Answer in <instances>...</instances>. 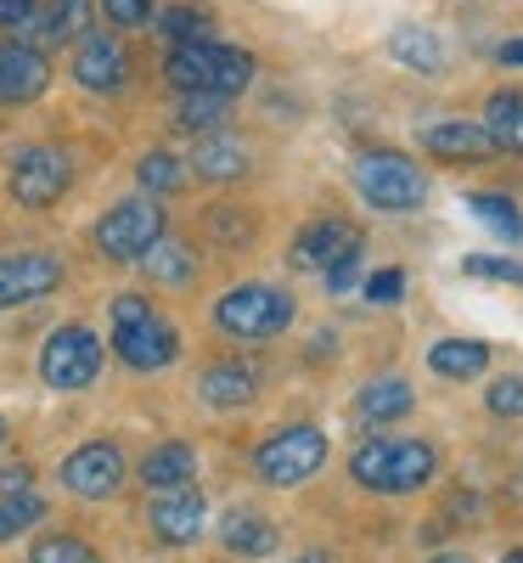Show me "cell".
Segmentation results:
<instances>
[{
    "label": "cell",
    "instance_id": "cell-1",
    "mask_svg": "<svg viewBox=\"0 0 523 563\" xmlns=\"http://www.w3.org/2000/svg\"><path fill=\"white\" fill-rule=\"evenodd\" d=\"M164 79L180 90V97H243L248 79H254V57L236 52V45L220 40H198V45H175Z\"/></svg>",
    "mask_w": 523,
    "mask_h": 563
},
{
    "label": "cell",
    "instance_id": "cell-2",
    "mask_svg": "<svg viewBox=\"0 0 523 563\" xmlns=\"http://www.w3.org/2000/svg\"><path fill=\"white\" fill-rule=\"evenodd\" d=\"M434 445H422V440H366L355 456H349V474L355 485L377 490V496H405V490H422L427 479H434Z\"/></svg>",
    "mask_w": 523,
    "mask_h": 563
},
{
    "label": "cell",
    "instance_id": "cell-3",
    "mask_svg": "<svg viewBox=\"0 0 523 563\" xmlns=\"http://www.w3.org/2000/svg\"><path fill=\"white\" fill-rule=\"evenodd\" d=\"M113 350L135 372H158V366L175 361L180 339H175V327L141 294H124V299H113Z\"/></svg>",
    "mask_w": 523,
    "mask_h": 563
},
{
    "label": "cell",
    "instance_id": "cell-4",
    "mask_svg": "<svg viewBox=\"0 0 523 563\" xmlns=\"http://www.w3.org/2000/svg\"><path fill=\"white\" fill-rule=\"evenodd\" d=\"M355 192L383 214H411L427 203V175L405 153H366L355 164Z\"/></svg>",
    "mask_w": 523,
    "mask_h": 563
},
{
    "label": "cell",
    "instance_id": "cell-5",
    "mask_svg": "<svg viewBox=\"0 0 523 563\" xmlns=\"http://www.w3.org/2000/svg\"><path fill=\"white\" fill-rule=\"evenodd\" d=\"M214 321L231 339H276L281 327H293V294L270 288V282H248L214 305Z\"/></svg>",
    "mask_w": 523,
    "mask_h": 563
},
{
    "label": "cell",
    "instance_id": "cell-6",
    "mask_svg": "<svg viewBox=\"0 0 523 563\" xmlns=\"http://www.w3.org/2000/svg\"><path fill=\"white\" fill-rule=\"evenodd\" d=\"M326 467V434L315 429V422H293V429H281V434H270L259 451H254V474L265 479V485H304V479H315Z\"/></svg>",
    "mask_w": 523,
    "mask_h": 563
},
{
    "label": "cell",
    "instance_id": "cell-7",
    "mask_svg": "<svg viewBox=\"0 0 523 563\" xmlns=\"http://www.w3.org/2000/svg\"><path fill=\"white\" fill-rule=\"evenodd\" d=\"M164 238V203L158 198H124L97 220V249L108 260H147L153 243Z\"/></svg>",
    "mask_w": 523,
    "mask_h": 563
},
{
    "label": "cell",
    "instance_id": "cell-8",
    "mask_svg": "<svg viewBox=\"0 0 523 563\" xmlns=\"http://www.w3.org/2000/svg\"><path fill=\"white\" fill-rule=\"evenodd\" d=\"M68 180H74V164H68L63 147H52V141H34V147H23V153L12 158V175H7L12 198H18L23 209H52V203L68 192Z\"/></svg>",
    "mask_w": 523,
    "mask_h": 563
},
{
    "label": "cell",
    "instance_id": "cell-9",
    "mask_svg": "<svg viewBox=\"0 0 523 563\" xmlns=\"http://www.w3.org/2000/svg\"><path fill=\"white\" fill-rule=\"evenodd\" d=\"M40 372L52 389H90L102 372V339L90 327H57L40 350Z\"/></svg>",
    "mask_w": 523,
    "mask_h": 563
},
{
    "label": "cell",
    "instance_id": "cell-10",
    "mask_svg": "<svg viewBox=\"0 0 523 563\" xmlns=\"http://www.w3.org/2000/svg\"><path fill=\"white\" fill-rule=\"evenodd\" d=\"M52 85V63L29 40H0V108H29Z\"/></svg>",
    "mask_w": 523,
    "mask_h": 563
},
{
    "label": "cell",
    "instance_id": "cell-11",
    "mask_svg": "<svg viewBox=\"0 0 523 563\" xmlns=\"http://www.w3.org/2000/svg\"><path fill=\"white\" fill-rule=\"evenodd\" d=\"M63 485H68L74 496H85V501L113 496V490L124 485V451H119V445H108V440L79 445V451L63 462Z\"/></svg>",
    "mask_w": 523,
    "mask_h": 563
},
{
    "label": "cell",
    "instance_id": "cell-12",
    "mask_svg": "<svg viewBox=\"0 0 523 563\" xmlns=\"http://www.w3.org/2000/svg\"><path fill=\"white\" fill-rule=\"evenodd\" d=\"M63 282V260L57 254H7L0 260V310L12 305H34Z\"/></svg>",
    "mask_w": 523,
    "mask_h": 563
},
{
    "label": "cell",
    "instance_id": "cell-13",
    "mask_svg": "<svg viewBox=\"0 0 523 563\" xmlns=\"http://www.w3.org/2000/svg\"><path fill=\"white\" fill-rule=\"evenodd\" d=\"M422 147L434 153V158H445V164H472V158H490V153H501V147H496V135H490L485 124H472V119H445V124H427V130H422Z\"/></svg>",
    "mask_w": 523,
    "mask_h": 563
},
{
    "label": "cell",
    "instance_id": "cell-14",
    "mask_svg": "<svg viewBox=\"0 0 523 563\" xmlns=\"http://www.w3.org/2000/svg\"><path fill=\"white\" fill-rule=\"evenodd\" d=\"M203 507H209V501H203L198 490H186V485L158 490V501H153V536L169 541V547L198 541V530H203Z\"/></svg>",
    "mask_w": 523,
    "mask_h": 563
},
{
    "label": "cell",
    "instance_id": "cell-15",
    "mask_svg": "<svg viewBox=\"0 0 523 563\" xmlns=\"http://www.w3.org/2000/svg\"><path fill=\"white\" fill-rule=\"evenodd\" d=\"M124 45L113 34H85L79 52H74V79L85 90H119L124 85Z\"/></svg>",
    "mask_w": 523,
    "mask_h": 563
},
{
    "label": "cell",
    "instance_id": "cell-16",
    "mask_svg": "<svg viewBox=\"0 0 523 563\" xmlns=\"http://www.w3.org/2000/svg\"><path fill=\"white\" fill-rule=\"evenodd\" d=\"M349 249H360V231L349 220H315L304 238L293 243V265L299 271H332Z\"/></svg>",
    "mask_w": 523,
    "mask_h": 563
},
{
    "label": "cell",
    "instance_id": "cell-17",
    "mask_svg": "<svg viewBox=\"0 0 523 563\" xmlns=\"http://www.w3.org/2000/svg\"><path fill=\"white\" fill-rule=\"evenodd\" d=\"M405 411H411V384L405 378H377V384H366L355 395L349 422H355V429H389V422L405 417Z\"/></svg>",
    "mask_w": 523,
    "mask_h": 563
},
{
    "label": "cell",
    "instance_id": "cell-18",
    "mask_svg": "<svg viewBox=\"0 0 523 563\" xmlns=\"http://www.w3.org/2000/svg\"><path fill=\"white\" fill-rule=\"evenodd\" d=\"M198 395L220 411H236V406H248L259 395V372L243 366V361H214L203 378H198Z\"/></svg>",
    "mask_w": 523,
    "mask_h": 563
},
{
    "label": "cell",
    "instance_id": "cell-19",
    "mask_svg": "<svg viewBox=\"0 0 523 563\" xmlns=\"http://www.w3.org/2000/svg\"><path fill=\"white\" fill-rule=\"evenodd\" d=\"M192 169L203 180H243L248 175V147L236 135H225V130H209L198 141V153H192Z\"/></svg>",
    "mask_w": 523,
    "mask_h": 563
},
{
    "label": "cell",
    "instance_id": "cell-20",
    "mask_svg": "<svg viewBox=\"0 0 523 563\" xmlns=\"http://www.w3.org/2000/svg\"><path fill=\"white\" fill-rule=\"evenodd\" d=\"M90 0H52L45 12H34L29 18V29H34V40L40 45H68V40H85L90 34Z\"/></svg>",
    "mask_w": 523,
    "mask_h": 563
},
{
    "label": "cell",
    "instance_id": "cell-21",
    "mask_svg": "<svg viewBox=\"0 0 523 563\" xmlns=\"http://www.w3.org/2000/svg\"><path fill=\"white\" fill-rule=\"evenodd\" d=\"M427 366H434L439 378H450V384L479 378V372L490 366V344H479V339H439L434 350H427Z\"/></svg>",
    "mask_w": 523,
    "mask_h": 563
},
{
    "label": "cell",
    "instance_id": "cell-22",
    "mask_svg": "<svg viewBox=\"0 0 523 563\" xmlns=\"http://www.w3.org/2000/svg\"><path fill=\"white\" fill-rule=\"evenodd\" d=\"M220 541H225V552H243V558H265V552H276V530H270V519H259V512H248V507L225 512Z\"/></svg>",
    "mask_w": 523,
    "mask_h": 563
},
{
    "label": "cell",
    "instance_id": "cell-23",
    "mask_svg": "<svg viewBox=\"0 0 523 563\" xmlns=\"http://www.w3.org/2000/svg\"><path fill=\"white\" fill-rule=\"evenodd\" d=\"M389 57H400L405 68H416V74H439L445 68V40L434 34V29H394L389 34Z\"/></svg>",
    "mask_w": 523,
    "mask_h": 563
},
{
    "label": "cell",
    "instance_id": "cell-24",
    "mask_svg": "<svg viewBox=\"0 0 523 563\" xmlns=\"http://www.w3.org/2000/svg\"><path fill=\"white\" fill-rule=\"evenodd\" d=\"M192 467H198L192 445L169 440V445H158L147 462H141V479H147L153 490H175V485H186V479H192Z\"/></svg>",
    "mask_w": 523,
    "mask_h": 563
},
{
    "label": "cell",
    "instance_id": "cell-25",
    "mask_svg": "<svg viewBox=\"0 0 523 563\" xmlns=\"http://www.w3.org/2000/svg\"><path fill=\"white\" fill-rule=\"evenodd\" d=\"M141 265H147V276H153V282H169V288H186V282L198 276V260H192V249H186L180 238H169V231H164V238L153 243V254L141 260Z\"/></svg>",
    "mask_w": 523,
    "mask_h": 563
},
{
    "label": "cell",
    "instance_id": "cell-26",
    "mask_svg": "<svg viewBox=\"0 0 523 563\" xmlns=\"http://www.w3.org/2000/svg\"><path fill=\"white\" fill-rule=\"evenodd\" d=\"M485 130L496 135L501 153H523V97L518 90H496L485 108Z\"/></svg>",
    "mask_w": 523,
    "mask_h": 563
},
{
    "label": "cell",
    "instance_id": "cell-27",
    "mask_svg": "<svg viewBox=\"0 0 523 563\" xmlns=\"http://www.w3.org/2000/svg\"><path fill=\"white\" fill-rule=\"evenodd\" d=\"M467 209L479 214V220L496 231V238H507V243H518V238H523V209H518L507 192H472V198H467Z\"/></svg>",
    "mask_w": 523,
    "mask_h": 563
},
{
    "label": "cell",
    "instance_id": "cell-28",
    "mask_svg": "<svg viewBox=\"0 0 523 563\" xmlns=\"http://www.w3.org/2000/svg\"><path fill=\"white\" fill-rule=\"evenodd\" d=\"M40 512H45V501L34 490H7V496H0V541H12L29 525H40Z\"/></svg>",
    "mask_w": 523,
    "mask_h": 563
},
{
    "label": "cell",
    "instance_id": "cell-29",
    "mask_svg": "<svg viewBox=\"0 0 523 563\" xmlns=\"http://www.w3.org/2000/svg\"><path fill=\"white\" fill-rule=\"evenodd\" d=\"M135 175H141V186L158 198V192H180V180H186V169H180V158L175 153H147L135 164Z\"/></svg>",
    "mask_w": 523,
    "mask_h": 563
},
{
    "label": "cell",
    "instance_id": "cell-30",
    "mask_svg": "<svg viewBox=\"0 0 523 563\" xmlns=\"http://www.w3.org/2000/svg\"><path fill=\"white\" fill-rule=\"evenodd\" d=\"M164 34H169L175 45H198V40L214 34V18H209L203 7H175V12H164Z\"/></svg>",
    "mask_w": 523,
    "mask_h": 563
},
{
    "label": "cell",
    "instance_id": "cell-31",
    "mask_svg": "<svg viewBox=\"0 0 523 563\" xmlns=\"http://www.w3.org/2000/svg\"><path fill=\"white\" fill-rule=\"evenodd\" d=\"M29 563H102V558L90 552L79 536H45V541L29 552Z\"/></svg>",
    "mask_w": 523,
    "mask_h": 563
},
{
    "label": "cell",
    "instance_id": "cell-32",
    "mask_svg": "<svg viewBox=\"0 0 523 563\" xmlns=\"http://www.w3.org/2000/svg\"><path fill=\"white\" fill-rule=\"evenodd\" d=\"M225 113H231V102H225V97H186L180 124H186V130H198V135H209V130H220V124H225Z\"/></svg>",
    "mask_w": 523,
    "mask_h": 563
},
{
    "label": "cell",
    "instance_id": "cell-33",
    "mask_svg": "<svg viewBox=\"0 0 523 563\" xmlns=\"http://www.w3.org/2000/svg\"><path fill=\"white\" fill-rule=\"evenodd\" d=\"M490 411L507 417V422L523 417V378H496V384H490Z\"/></svg>",
    "mask_w": 523,
    "mask_h": 563
},
{
    "label": "cell",
    "instance_id": "cell-34",
    "mask_svg": "<svg viewBox=\"0 0 523 563\" xmlns=\"http://www.w3.org/2000/svg\"><path fill=\"white\" fill-rule=\"evenodd\" d=\"M461 271H467V276H496V282H523V265H512V260H490V254H467Z\"/></svg>",
    "mask_w": 523,
    "mask_h": 563
},
{
    "label": "cell",
    "instance_id": "cell-35",
    "mask_svg": "<svg viewBox=\"0 0 523 563\" xmlns=\"http://www.w3.org/2000/svg\"><path fill=\"white\" fill-rule=\"evenodd\" d=\"M366 299H371V305H400V299H405V271H377V276L366 282Z\"/></svg>",
    "mask_w": 523,
    "mask_h": 563
},
{
    "label": "cell",
    "instance_id": "cell-36",
    "mask_svg": "<svg viewBox=\"0 0 523 563\" xmlns=\"http://www.w3.org/2000/svg\"><path fill=\"white\" fill-rule=\"evenodd\" d=\"M102 12H108L119 29H135V23L153 18V0H102Z\"/></svg>",
    "mask_w": 523,
    "mask_h": 563
},
{
    "label": "cell",
    "instance_id": "cell-37",
    "mask_svg": "<svg viewBox=\"0 0 523 563\" xmlns=\"http://www.w3.org/2000/svg\"><path fill=\"white\" fill-rule=\"evenodd\" d=\"M355 276H360V249H349L338 265L326 271V288H332V294H349V288H355Z\"/></svg>",
    "mask_w": 523,
    "mask_h": 563
},
{
    "label": "cell",
    "instance_id": "cell-38",
    "mask_svg": "<svg viewBox=\"0 0 523 563\" xmlns=\"http://www.w3.org/2000/svg\"><path fill=\"white\" fill-rule=\"evenodd\" d=\"M34 18V0H0V29H23Z\"/></svg>",
    "mask_w": 523,
    "mask_h": 563
},
{
    "label": "cell",
    "instance_id": "cell-39",
    "mask_svg": "<svg viewBox=\"0 0 523 563\" xmlns=\"http://www.w3.org/2000/svg\"><path fill=\"white\" fill-rule=\"evenodd\" d=\"M0 490H29V467H23V462L7 467V474H0Z\"/></svg>",
    "mask_w": 523,
    "mask_h": 563
},
{
    "label": "cell",
    "instance_id": "cell-40",
    "mask_svg": "<svg viewBox=\"0 0 523 563\" xmlns=\"http://www.w3.org/2000/svg\"><path fill=\"white\" fill-rule=\"evenodd\" d=\"M501 63H507V68H523V40H507V45H501Z\"/></svg>",
    "mask_w": 523,
    "mask_h": 563
},
{
    "label": "cell",
    "instance_id": "cell-41",
    "mask_svg": "<svg viewBox=\"0 0 523 563\" xmlns=\"http://www.w3.org/2000/svg\"><path fill=\"white\" fill-rule=\"evenodd\" d=\"M501 563H523V547H512V552H507V558H501Z\"/></svg>",
    "mask_w": 523,
    "mask_h": 563
},
{
    "label": "cell",
    "instance_id": "cell-42",
    "mask_svg": "<svg viewBox=\"0 0 523 563\" xmlns=\"http://www.w3.org/2000/svg\"><path fill=\"white\" fill-rule=\"evenodd\" d=\"M299 563H326V558H321V552H304V558H299Z\"/></svg>",
    "mask_w": 523,
    "mask_h": 563
},
{
    "label": "cell",
    "instance_id": "cell-43",
    "mask_svg": "<svg viewBox=\"0 0 523 563\" xmlns=\"http://www.w3.org/2000/svg\"><path fill=\"white\" fill-rule=\"evenodd\" d=\"M434 563H467V558H434Z\"/></svg>",
    "mask_w": 523,
    "mask_h": 563
},
{
    "label": "cell",
    "instance_id": "cell-44",
    "mask_svg": "<svg viewBox=\"0 0 523 563\" xmlns=\"http://www.w3.org/2000/svg\"><path fill=\"white\" fill-rule=\"evenodd\" d=\"M0 440H7V422H0Z\"/></svg>",
    "mask_w": 523,
    "mask_h": 563
}]
</instances>
